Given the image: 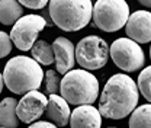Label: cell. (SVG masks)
Returning <instances> with one entry per match:
<instances>
[{
	"label": "cell",
	"instance_id": "6da1fadb",
	"mask_svg": "<svg viewBox=\"0 0 151 128\" xmlns=\"http://www.w3.org/2000/svg\"><path fill=\"white\" fill-rule=\"evenodd\" d=\"M139 90L128 74L116 73L111 76L103 86L99 101V112L109 119H124L137 109Z\"/></svg>",
	"mask_w": 151,
	"mask_h": 128
},
{
	"label": "cell",
	"instance_id": "7a4b0ae2",
	"mask_svg": "<svg viewBox=\"0 0 151 128\" xmlns=\"http://www.w3.org/2000/svg\"><path fill=\"white\" fill-rule=\"evenodd\" d=\"M45 73L41 66L32 57L16 55L12 57L3 70V80L9 90L15 95H26L32 90H38Z\"/></svg>",
	"mask_w": 151,
	"mask_h": 128
},
{
	"label": "cell",
	"instance_id": "3957f363",
	"mask_svg": "<svg viewBox=\"0 0 151 128\" xmlns=\"http://www.w3.org/2000/svg\"><path fill=\"white\" fill-rule=\"evenodd\" d=\"M48 12L55 26L65 32H76L92 20L93 3L90 0H51Z\"/></svg>",
	"mask_w": 151,
	"mask_h": 128
},
{
	"label": "cell",
	"instance_id": "277c9868",
	"mask_svg": "<svg viewBox=\"0 0 151 128\" xmlns=\"http://www.w3.org/2000/svg\"><path fill=\"white\" fill-rule=\"evenodd\" d=\"M60 96H63L68 105H92L99 96V80L87 70L74 69L61 79Z\"/></svg>",
	"mask_w": 151,
	"mask_h": 128
},
{
	"label": "cell",
	"instance_id": "5b68a950",
	"mask_svg": "<svg viewBox=\"0 0 151 128\" xmlns=\"http://www.w3.org/2000/svg\"><path fill=\"white\" fill-rule=\"evenodd\" d=\"M129 16V6L124 0H97L93 4V25L103 32L122 29Z\"/></svg>",
	"mask_w": 151,
	"mask_h": 128
},
{
	"label": "cell",
	"instance_id": "8992f818",
	"mask_svg": "<svg viewBox=\"0 0 151 128\" xmlns=\"http://www.w3.org/2000/svg\"><path fill=\"white\" fill-rule=\"evenodd\" d=\"M109 45L100 37L90 35L78 41L76 45V63L83 70H99L109 60Z\"/></svg>",
	"mask_w": 151,
	"mask_h": 128
},
{
	"label": "cell",
	"instance_id": "52a82bcc",
	"mask_svg": "<svg viewBox=\"0 0 151 128\" xmlns=\"http://www.w3.org/2000/svg\"><path fill=\"white\" fill-rule=\"evenodd\" d=\"M109 54L115 66L125 73H132L138 72L139 69H144L145 64L144 51L137 42H134L129 38L115 39L111 44Z\"/></svg>",
	"mask_w": 151,
	"mask_h": 128
},
{
	"label": "cell",
	"instance_id": "ba28073f",
	"mask_svg": "<svg viewBox=\"0 0 151 128\" xmlns=\"http://www.w3.org/2000/svg\"><path fill=\"white\" fill-rule=\"evenodd\" d=\"M48 25L41 15H25L13 25L10 38L13 45L20 51H29L35 45L39 32Z\"/></svg>",
	"mask_w": 151,
	"mask_h": 128
},
{
	"label": "cell",
	"instance_id": "9c48e42d",
	"mask_svg": "<svg viewBox=\"0 0 151 128\" xmlns=\"http://www.w3.org/2000/svg\"><path fill=\"white\" fill-rule=\"evenodd\" d=\"M48 106V98L38 90H32L22 96L18 102L16 114L20 122L23 124H34L38 119L45 115V111Z\"/></svg>",
	"mask_w": 151,
	"mask_h": 128
},
{
	"label": "cell",
	"instance_id": "30bf717a",
	"mask_svg": "<svg viewBox=\"0 0 151 128\" xmlns=\"http://www.w3.org/2000/svg\"><path fill=\"white\" fill-rule=\"evenodd\" d=\"M125 32L128 38L137 44L151 42V12L137 10L131 13L125 26Z\"/></svg>",
	"mask_w": 151,
	"mask_h": 128
},
{
	"label": "cell",
	"instance_id": "8fae6325",
	"mask_svg": "<svg viewBox=\"0 0 151 128\" xmlns=\"http://www.w3.org/2000/svg\"><path fill=\"white\" fill-rule=\"evenodd\" d=\"M55 54V70L60 74L70 73L76 64V45L65 37H58L52 42Z\"/></svg>",
	"mask_w": 151,
	"mask_h": 128
},
{
	"label": "cell",
	"instance_id": "7c38bea8",
	"mask_svg": "<svg viewBox=\"0 0 151 128\" xmlns=\"http://www.w3.org/2000/svg\"><path fill=\"white\" fill-rule=\"evenodd\" d=\"M45 116L50 122H52L58 128L65 127L67 124H70V118H71L68 102L60 95H50Z\"/></svg>",
	"mask_w": 151,
	"mask_h": 128
},
{
	"label": "cell",
	"instance_id": "4fadbf2b",
	"mask_svg": "<svg viewBox=\"0 0 151 128\" xmlns=\"http://www.w3.org/2000/svg\"><path fill=\"white\" fill-rule=\"evenodd\" d=\"M102 127V115L93 105L77 106L71 112L70 128H100Z\"/></svg>",
	"mask_w": 151,
	"mask_h": 128
},
{
	"label": "cell",
	"instance_id": "5bb4252c",
	"mask_svg": "<svg viewBox=\"0 0 151 128\" xmlns=\"http://www.w3.org/2000/svg\"><path fill=\"white\" fill-rule=\"evenodd\" d=\"M18 101L15 98H4L0 102V127L18 128L19 118L16 114Z\"/></svg>",
	"mask_w": 151,
	"mask_h": 128
},
{
	"label": "cell",
	"instance_id": "9a60e30c",
	"mask_svg": "<svg viewBox=\"0 0 151 128\" xmlns=\"http://www.w3.org/2000/svg\"><path fill=\"white\" fill-rule=\"evenodd\" d=\"M23 16V6L18 0H1L0 1V23L9 26L15 25Z\"/></svg>",
	"mask_w": 151,
	"mask_h": 128
},
{
	"label": "cell",
	"instance_id": "2e32d148",
	"mask_svg": "<svg viewBox=\"0 0 151 128\" xmlns=\"http://www.w3.org/2000/svg\"><path fill=\"white\" fill-rule=\"evenodd\" d=\"M31 55L39 66H51L52 63H55L52 44H48L44 39H38L35 42V45L31 50Z\"/></svg>",
	"mask_w": 151,
	"mask_h": 128
},
{
	"label": "cell",
	"instance_id": "e0dca14e",
	"mask_svg": "<svg viewBox=\"0 0 151 128\" xmlns=\"http://www.w3.org/2000/svg\"><path fill=\"white\" fill-rule=\"evenodd\" d=\"M129 128H151V103L138 106L129 116Z\"/></svg>",
	"mask_w": 151,
	"mask_h": 128
},
{
	"label": "cell",
	"instance_id": "ac0fdd59",
	"mask_svg": "<svg viewBox=\"0 0 151 128\" xmlns=\"http://www.w3.org/2000/svg\"><path fill=\"white\" fill-rule=\"evenodd\" d=\"M137 86H138L139 93L144 96V99L151 103V66H147L138 74Z\"/></svg>",
	"mask_w": 151,
	"mask_h": 128
},
{
	"label": "cell",
	"instance_id": "d6986e66",
	"mask_svg": "<svg viewBox=\"0 0 151 128\" xmlns=\"http://www.w3.org/2000/svg\"><path fill=\"white\" fill-rule=\"evenodd\" d=\"M45 89L50 95H58L61 89V79L58 77L57 70H48L45 73Z\"/></svg>",
	"mask_w": 151,
	"mask_h": 128
},
{
	"label": "cell",
	"instance_id": "ffe728a7",
	"mask_svg": "<svg viewBox=\"0 0 151 128\" xmlns=\"http://www.w3.org/2000/svg\"><path fill=\"white\" fill-rule=\"evenodd\" d=\"M13 47L10 34H6L4 31H0V58H4L6 55L10 54Z\"/></svg>",
	"mask_w": 151,
	"mask_h": 128
},
{
	"label": "cell",
	"instance_id": "44dd1931",
	"mask_svg": "<svg viewBox=\"0 0 151 128\" xmlns=\"http://www.w3.org/2000/svg\"><path fill=\"white\" fill-rule=\"evenodd\" d=\"M20 4L29 9H44L45 6L50 4L47 0H20Z\"/></svg>",
	"mask_w": 151,
	"mask_h": 128
},
{
	"label": "cell",
	"instance_id": "7402d4cb",
	"mask_svg": "<svg viewBox=\"0 0 151 128\" xmlns=\"http://www.w3.org/2000/svg\"><path fill=\"white\" fill-rule=\"evenodd\" d=\"M28 128H58V127L54 125L52 122H50V121H38V122L31 124Z\"/></svg>",
	"mask_w": 151,
	"mask_h": 128
},
{
	"label": "cell",
	"instance_id": "603a6c76",
	"mask_svg": "<svg viewBox=\"0 0 151 128\" xmlns=\"http://www.w3.org/2000/svg\"><path fill=\"white\" fill-rule=\"evenodd\" d=\"M139 4H142L145 7H151V0H139Z\"/></svg>",
	"mask_w": 151,
	"mask_h": 128
},
{
	"label": "cell",
	"instance_id": "cb8c5ba5",
	"mask_svg": "<svg viewBox=\"0 0 151 128\" xmlns=\"http://www.w3.org/2000/svg\"><path fill=\"white\" fill-rule=\"evenodd\" d=\"M3 86H4V80H3V73H0V93L3 90Z\"/></svg>",
	"mask_w": 151,
	"mask_h": 128
},
{
	"label": "cell",
	"instance_id": "d4e9b609",
	"mask_svg": "<svg viewBox=\"0 0 151 128\" xmlns=\"http://www.w3.org/2000/svg\"><path fill=\"white\" fill-rule=\"evenodd\" d=\"M150 58H151V45H150Z\"/></svg>",
	"mask_w": 151,
	"mask_h": 128
},
{
	"label": "cell",
	"instance_id": "484cf974",
	"mask_svg": "<svg viewBox=\"0 0 151 128\" xmlns=\"http://www.w3.org/2000/svg\"><path fill=\"white\" fill-rule=\"evenodd\" d=\"M109 128H116V127H109Z\"/></svg>",
	"mask_w": 151,
	"mask_h": 128
},
{
	"label": "cell",
	"instance_id": "4316f807",
	"mask_svg": "<svg viewBox=\"0 0 151 128\" xmlns=\"http://www.w3.org/2000/svg\"><path fill=\"white\" fill-rule=\"evenodd\" d=\"M0 128H4V127H0Z\"/></svg>",
	"mask_w": 151,
	"mask_h": 128
}]
</instances>
